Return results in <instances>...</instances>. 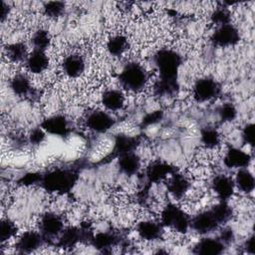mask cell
Masks as SVG:
<instances>
[{
	"instance_id": "5",
	"label": "cell",
	"mask_w": 255,
	"mask_h": 255,
	"mask_svg": "<svg viewBox=\"0 0 255 255\" xmlns=\"http://www.w3.org/2000/svg\"><path fill=\"white\" fill-rule=\"evenodd\" d=\"M221 92V87L217 81L209 77L198 79L193 88V99L198 103H205L215 99Z\"/></svg>"
},
{
	"instance_id": "38",
	"label": "cell",
	"mask_w": 255,
	"mask_h": 255,
	"mask_svg": "<svg viewBox=\"0 0 255 255\" xmlns=\"http://www.w3.org/2000/svg\"><path fill=\"white\" fill-rule=\"evenodd\" d=\"M162 112L161 111H154L149 114H147L143 120H142V125L143 126H150L158 123L162 119Z\"/></svg>"
},
{
	"instance_id": "21",
	"label": "cell",
	"mask_w": 255,
	"mask_h": 255,
	"mask_svg": "<svg viewBox=\"0 0 255 255\" xmlns=\"http://www.w3.org/2000/svg\"><path fill=\"white\" fill-rule=\"evenodd\" d=\"M119 168L120 170L127 174V175H133L135 173L138 172L141 162H140V158L137 154L133 152H128V153H125L119 156Z\"/></svg>"
},
{
	"instance_id": "32",
	"label": "cell",
	"mask_w": 255,
	"mask_h": 255,
	"mask_svg": "<svg viewBox=\"0 0 255 255\" xmlns=\"http://www.w3.org/2000/svg\"><path fill=\"white\" fill-rule=\"evenodd\" d=\"M210 20L217 27L230 24L231 21V12L227 7H218L210 15Z\"/></svg>"
},
{
	"instance_id": "30",
	"label": "cell",
	"mask_w": 255,
	"mask_h": 255,
	"mask_svg": "<svg viewBox=\"0 0 255 255\" xmlns=\"http://www.w3.org/2000/svg\"><path fill=\"white\" fill-rule=\"evenodd\" d=\"M31 43L34 47V50L46 51V49H48L51 44V37L49 32L44 29L37 30L32 36Z\"/></svg>"
},
{
	"instance_id": "13",
	"label": "cell",
	"mask_w": 255,
	"mask_h": 255,
	"mask_svg": "<svg viewBox=\"0 0 255 255\" xmlns=\"http://www.w3.org/2000/svg\"><path fill=\"white\" fill-rule=\"evenodd\" d=\"M44 237L37 231L24 232L16 242V249L20 253H31L37 250L44 242Z\"/></svg>"
},
{
	"instance_id": "7",
	"label": "cell",
	"mask_w": 255,
	"mask_h": 255,
	"mask_svg": "<svg viewBox=\"0 0 255 255\" xmlns=\"http://www.w3.org/2000/svg\"><path fill=\"white\" fill-rule=\"evenodd\" d=\"M86 126L97 133H105L115 126V119L106 111L96 110L88 114Z\"/></svg>"
},
{
	"instance_id": "25",
	"label": "cell",
	"mask_w": 255,
	"mask_h": 255,
	"mask_svg": "<svg viewBox=\"0 0 255 255\" xmlns=\"http://www.w3.org/2000/svg\"><path fill=\"white\" fill-rule=\"evenodd\" d=\"M10 89L15 95L27 96L32 91V85L26 75L17 74L10 81Z\"/></svg>"
},
{
	"instance_id": "1",
	"label": "cell",
	"mask_w": 255,
	"mask_h": 255,
	"mask_svg": "<svg viewBox=\"0 0 255 255\" xmlns=\"http://www.w3.org/2000/svg\"><path fill=\"white\" fill-rule=\"evenodd\" d=\"M78 180V173L72 168H55L42 174L41 185L51 192H69Z\"/></svg>"
},
{
	"instance_id": "27",
	"label": "cell",
	"mask_w": 255,
	"mask_h": 255,
	"mask_svg": "<svg viewBox=\"0 0 255 255\" xmlns=\"http://www.w3.org/2000/svg\"><path fill=\"white\" fill-rule=\"evenodd\" d=\"M128 47V39L123 35H115L107 42V50L112 56L123 55Z\"/></svg>"
},
{
	"instance_id": "17",
	"label": "cell",
	"mask_w": 255,
	"mask_h": 255,
	"mask_svg": "<svg viewBox=\"0 0 255 255\" xmlns=\"http://www.w3.org/2000/svg\"><path fill=\"white\" fill-rule=\"evenodd\" d=\"M166 187L168 192L176 198L183 197L190 188V182L188 178L177 172H173L168 176Z\"/></svg>"
},
{
	"instance_id": "40",
	"label": "cell",
	"mask_w": 255,
	"mask_h": 255,
	"mask_svg": "<svg viewBox=\"0 0 255 255\" xmlns=\"http://www.w3.org/2000/svg\"><path fill=\"white\" fill-rule=\"evenodd\" d=\"M219 239L225 244H229L231 243L233 240H234V233H233V230L230 228V227H225L221 230L220 232V236H219Z\"/></svg>"
},
{
	"instance_id": "2",
	"label": "cell",
	"mask_w": 255,
	"mask_h": 255,
	"mask_svg": "<svg viewBox=\"0 0 255 255\" xmlns=\"http://www.w3.org/2000/svg\"><path fill=\"white\" fill-rule=\"evenodd\" d=\"M119 81L124 89L134 93L139 92L145 87L148 81V73L142 65L136 62H130L120 73Z\"/></svg>"
},
{
	"instance_id": "29",
	"label": "cell",
	"mask_w": 255,
	"mask_h": 255,
	"mask_svg": "<svg viewBox=\"0 0 255 255\" xmlns=\"http://www.w3.org/2000/svg\"><path fill=\"white\" fill-rule=\"evenodd\" d=\"M200 139L203 145L208 149L216 148L220 144V134L213 128H204L200 132Z\"/></svg>"
},
{
	"instance_id": "3",
	"label": "cell",
	"mask_w": 255,
	"mask_h": 255,
	"mask_svg": "<svg viewBox=\"0 0 255 255\" xmlns=\"http://www.w3.org/2000/svg\"><path fill=\"white\" fill-rule=\"evenodd\" d=\"M154 65L156 66L160 79L176 80L181 65V57L174 50L163 48L155 53Z\"/></svg>"
},
{
	"instance_id": "6",
	"label": "cell",
	"mask_w": 255,
	"mask_h": 255,
	"mask_svg": "<svg viewBox=\"0 0 255 255\" xmlns=\"http://www.w3.org/2000/svg\"><path fill=\"white\" fill-rule=\"evenodd\" d=\"M211 41L214 45L221 48L232 47L240 41V33L231 23L226 24L216 28L211 35Z\"/></svg>"
},
{
	"instance_id": "12",
	"label": "cell",
	"mask_w": 255,
	"mask_h": 255,
	"mask_svg": "<svg viewBox=\"0 0 255 255\" xmlns=\"http://www.w3.org/2000/svg\"><path fill=\"white\" fill-rule=\"evenodd\" d=\"M173 172L174 167H172L169 163L162 160H156L151 162L146 167L145 176L148 182L157 183L167 178Z\"/></svg>"
},
{
	"instance_id": "41",
	"label": "cell",
	"mask_w": 255,
	"mask_h": 255,
	"mask_svg": "<svg viewBox=\"0 0 255 255\" xmlns=\"http://www.w3.org/2000/svg\"><path fill=\"white\" fill-rule=\"evenodd\" d=\"M245 249L248 253L254 254L255 252V247H254V235H251L248 237V239L245 242Z\"/></svg>"
},
{
	"instance_id": "8",
	"label": "cell",
	"mask_w": 255,
	"mask_h": 255,
	"mask_svg": "<svg viewBox=\"0 0 255 255\" xmlns=\"http://www.w3.org/2000/svg\"><path fill=\"white\" fill-rule=\"evenodd\" d=\"M39 227L44 239H51L58 237L64 230V220L55 212H46L40 218Z\"/></svg>"
},
{
	"instance_id": "18",
	"label": "cell",
	"mask_w": 255,
	"mask_h": 255,
	"mask_svg": "<svg viewBox=\"0 0 255 255\" xmlns=\"http://www.w3.org/2000/svg\"><path fill=\"white\" fill-rule=\"evenodd\" d=\"M162 225L153 220H142L136 225V232L140 238L146 241H154L162 235Z\"/></svg>"
},
{
	"instance_id": "23",
	"label": "cell",
	"mask_w": 255,
	"mask_h": 255,
	"mask_svg": "<svg viewBox=\"0 0 255 255\" xmlns=\"http://www.w3.org/2000/svg\"><path fill=\"white\" fill-rule=\"evenodd\" d=\"M139 143V139L135 136L128 134H119L115 139L114 152L117 155H122L128 152H133Z\"/></svg>"
},
{
	"instance_id": "34",
	"label": "cell",
	"mask_w": 255,
	"mask_h": 255,
	"mask_svg": "<svg viewBox=\"0 0 255 255\" xmlns=\"http://www.w3.org/2000/svg\"><path fill=\"white\" fill-rule=\"evenodd\" d=\"M65 11V3L61 1L47 2L43 7V12L48 18H58Z\"/></svg>"
},
{
	"instance_id": "14",
	"label": "cell",
	"mask_w": 255,
	"mask_h": 255,
	"mask_svg": "<svg viewBox=\"0 0 255 255\" xmlns=\"http://www.w3.org/2000/svg\"><path fill=\"white\" fill-rule=\"evenodd\" d=\"M62 70L71 79L79 78L86 70V61L79 54H70L63 60Z\"/></svg>"
},
{
	"instance_id": "42",
	"label": "cell",
	"mask_w": 255,
	"mask_h": 255,
	"mask_svg": "<svg viewBox=\"0 0 255 255\" xmlns=\"http://www.w3.org/2000/svg\"><path fill=\"white\" fill-rule=\"evenodd\" d=\"M1 11H0V16H1V21L3 22L6 18H7V16H8V14H9V6L5 3V2H2L1 3V9H0Z\"/></svg>"
},
{
	"instance_id": "28",
	"label": "cell",
	"mask_w": 255,
	"mask_h": 255,
	"mask_svg": "<svg viewBox=\"0 0 255 255\" xmlns=\"http://www.w3.org/2000/svg\"><path fill=\"white\" fill-rule=\"evenodd\" d=\"M154 93L160 97H167L174 95L178 90L177 80L160 79L154 84Z\"/></svg>"
},
{
	"instance_id": "33",
	"label": "cell",
	"mask_w": 255,
	"mask_h": 255,
	"mask_svg": "<svg viewBox=\"0 0 255 255\" xmlns=\"http://www.w3.org/2000/svg\"><path fill=\"white\" fill-rule=\"evenodd\" d=\"M17 232V227L13 221L10 219H2L0 223V241L1 243L7 242L15 236Z\"/></svg>"
},
{
	"instance_id": "22",
	"label": "cell",
	"mask_w": 255,
	"mask_h": 255,
	"mask_svg": "<svg viewBox=\"0 0 255 255\" xmlns=\"http://www.w3.org/2000/svg\"><path fill=\"white\" fill-rule=\"evenodd\" d=\"M121 243L120 237L112 232H101L96 235H93L91 244L102 251H106L107 249L113 248Z\"/></svg>"
},
{
	"instance_id": "35",
	"label": "cell",
	"mask_w": 255,
	"mask_h": 255,
	"mask_svg": "<svg viewBox=\"0 0 255 255\" xmlns=\"http://www.w3.org/2000/svg\"><path fill=\"white\" fill-rule=\"evenodd\" d=\"M219 118L223 122H232L237 116V110L231 103H225L218 110Z\"/></svg>"
},
{
	"instance_id": "19",
	"label": "cell",
	"mask_w": 255,
	"mask_h": 255,
	"mask_svg": "<svg viewBox=\"0 0 255 255\" xmlns=\"http://www.w3.org/2000/svg\"><path fill=\"white\" fill-rule=\"evenodd\" d=\"M225 244L218 238H203L196 243L193 252L201 255H219L223 253Z\"/></svg>"
},
{
	"instance_id": "11",
	"label": "cell",
	"mask_w": 255,
	"mask_h": 255,
	"mask_svg": "<svg viewBox=\"0 0 255 255\" xmlns=\"http://www.w3.org/2000/svg\"><path fill=\"white\" fill-rule=\"evenodd\" d=\"M212 190L221 201H227L234 193V180L226 174H218L211 181Z\"/></svg>"
},
{
	"instance_id": "37",
	"label": "cell",
	"mask_w": 255,
	"mask_h": 255,
	"mask_svg": "<svg viewBox=\"0 0 255 255\" xmlns=\"http://www.w3.org/2000/svg\"><path fill=\"white\" fill-rule=\"evenodd\" d=\"M42 174L38 172H28L23 175L20 179V183L23 185H33L36 183H41Z\"/></svg>"
},
{
	"instance_id": "39",
	"label": "cell",
	"mask_w": 255,
	"mask_h": 255,
	"mask_svg": "<svg viewBox=\"0 0 255 255\" xmlns=\"http://www.w3.org/2000/svg\"><path fill=\"white\" fill-rule=\"evenodd\" d=\"M242 137L247 144L253 145L254 143V125L253 124H247L244 127L242 130Z\"/></svg>"
},
{
	"instance_id": "4",
	"label": "cell",
	"mask_w": 255,
	"mask_h": 255,
	"mask_svg": "<svg viewBox=\"0 0 255 255\" xmlns=\"http://www.w3.org/2000/svg\"><path fill=\"white\" fill-rule=\"evenodd\" d=\"M160 223L178 233H185L190 227V218L187 213L173 203L167 204L161 211Z\"/></svg>"
},
{
	"instance_id": "26",
	"label": "cell",
	"mask_w": 255,
	"mask_h": 255,
	"mask_svg": "<svg viewBox=\"0 0 255 255\" xmlns=\"http://www.w3.org/2000/svg\"><path fill=\"white\" fill-rule=\"evenodd\" d=\"M6 55L10 62L20 63L26 61L29 53L27 50V46L24 43L16 42L7 46Z\"/></svg>"
},
{
	"instance_id": "31",
	"label": "cell",
	"mask_w": 255,
	"mask_h": 255,
	"mask_svg": "<svg viewBox=\"0 0 255 255\" xmlns=\"http://www.w3.org/2000/svg\"><path fill=\"white\" fill-rule=\"evenodd\" d=\"M211 210L213 211L215 217L217 218L218 222L221 224L228 222L233 214L232 208L230 205L227 204L226 201H220L219 203L215 204L213 207H211Z\"/></svg>"
},
{
	"instance_id": "24",
	"label": "cell",
	"mask_w": 255,
	"mask_h": 255,
	"mask_svg": "<svg viewBox=\"0 0 255 255\" xmlns=\"http://www.w3.org/2000/svg\"><path fill=\"white\" fill-rule=\"evenodd\" d=\"M235 186L239 190L245 193H250L253 191L255 186V180L253 174L246 168H241L237 171L235 179H234Z\"/></svg>"
},
{
	"instance_id": "9",
	"label": "cell",
	"mask_w": 255,
	"mask_h": 255,
	"mask_svg": "<svg viewBox=\"0 0 255 255\" xmlns=\"http://www.w3.org/2000/svg\"><path fill=\"white\" fill-rule=\"evenodd\" d=\"M219 226L220 223L218 222L211 208L198 213L192 219H190V227L199 234L210 233L216 230Z\"/></svg>"
},
{
	"instance_id": "16",
	"label": "cell",
	"mask_w": 255,
	"mask_h": 255,
	"mask_svg": "<svg viewBox=\"0 0 255 255\" xmlns=\"http://www.w3.org/2000/svg\"><path fill=\"white\" fill-rule=\"evenodd\" d=\"M50 64V59L45 51L33 50L25 61L26 69L35 75L45 72Z\"/></svg>"
},
{
	"instance_id": "36",
	"label": "cell",
	"mask_w": 255,
	"mask_h": 255,
	"mask_svg": "<svg viewBox=\"0 0 255 255\" xmlns=\"http://www.w3.org/2000/svg\"><path fill=\"white\" fill-rule=\"evenodd\" d=\"M46 133L42 128H35L28 134V140L33 145H39L45 140Z\"/></svg>"
},
{
	"instance_id": "10",
	"label": "cell",
	"mask_w": 255,
	"mask_h": 255,
	"mask_svg": "<svg viewBox=\"0 0 255 255\" xmlns=\"http://www.w3.org/2000/svg\"><path fill=\"white\" fill-rule=\"evenodd\" d=\"M41 128L46 132L57 136H65L70 131L69 121L63 115H53L45 119L41 125Z\"/></svg>"
},
{
	"instance_id": "20",
	"label": "cell",
	"mask_w": 255,
	"mask_h": 255,
	"mask_svg": "<svg viewBox=\"0 0 255 255\" xmlns=\"http://www.w3.org/2000/svg\"><path fill=\"white\" fill-rule=\"evenodd\" d=\"M125 102H126L125 96L123 92L120 90L110 89L104 92L102 96L103 106L111 112L120 111L124 107Z\"/></svg>"
},
{
	"instance_id": "15",
	"label": "cell",
	"mask_w": 255,
	"mask_h": 255,
	"mask_svg": "<svg viewBox=\"0 0 255 255\" xmlns=\"http://www.w3.org/2000/svg\"><path fill=\"white\" fill-rule=\"evenodd\" d=\"M251 161V156L249 153L237 147H231L226 150L223 162L225 166L229 168H246Z\"/></svg>"
}]
</instances>
